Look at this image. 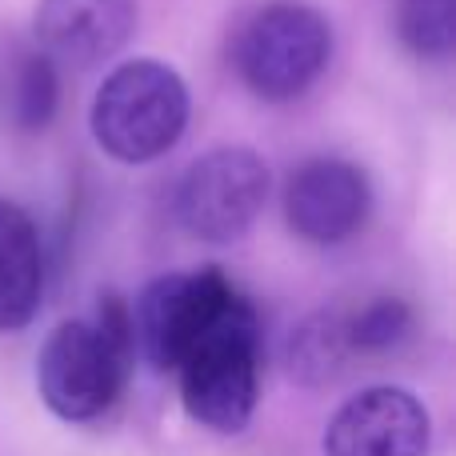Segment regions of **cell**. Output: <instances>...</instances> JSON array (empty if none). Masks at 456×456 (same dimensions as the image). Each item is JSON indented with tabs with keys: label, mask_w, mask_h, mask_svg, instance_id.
Instances as JSON below:
<instances>
[{
	"label": "cell",
	"mask_w": 456,
	"mask_h": 456,
	"mask_svg": "<svg viewBox=\"0 0 456 456\" xmlns=\"http://www.w3.org/2000/svg\"><path fill=\"white\" fill-rule=\"evenodd\" d=\"M133 361V308L109 292L101 297L96 321H64L48 332L37 356L40 401L69 425L96 420L125 393Z\"/></svg>",
	"instance_id": "1"
},
{
	"label": "cell",
	"mask_w": 456,
	"mask_h": 456,
	"mask_svg": "<svg viewBox=\"0 0 456 456\" xmlns=\"http://www.w3.org/2000/svg\"><path fill=\"white\" fill-rule=\"evenodd\" d=\"M189 128V85L168 64L141 56L104 77L93 101V141L120 165H149Z\"/></svg>",
	"instance_id": "2"
},
{
	"label": "cell",
	"mask_w": 456,
	"mask_h": 456,
	"mask_svg": "<svg viewBox=\"0 0 456 456\" xmlns=\"http://www.w3.org/2000/svg\"><path fill=\"white\" fill-rule=\"evenodd\" d=\"M176 377L184 412L200 428L224 436L248 428L260 388V321L248 300L236 297L200 332L189 356L176 364Z\"/></svg>",
	"instance_id": "3"
},
{
	"label": "cell",
	"mask_w": 456,
	"mask_h": 456,
	"mask_svg": "<svg viewBox=\"0 0 456 456\" xmlns=\"http://www.w3.org/2000/svg\"><path fill=\"white\" fill-rule=\"evenodd\" d=\"M332 53V32L316 8L273 0L236 32L232 64L260 101H297L316 85Z\"/></svg>",
	"instance_id": "4"
},
{
	"label": "cell",
	"mask_w": 456,
	"mask_h": 456,
	"mask_svg": "<svg viewBox=\"0 0 456 456\" xmlns=\"http://www.w3.org/2000/svg\"><path fill=\"white\" fill-rule=\"evenodd\" d=\"M240 297L236 284L221 268H197V273H168L157 276L141 292L133 313L136 353L157 372H176V364L189 356L200 332Z\"/></svg>",
	"instance_id": "5"
},
{
	"label": "cell",
	"mask_w": 456,
	"mask_h": 456,
	"mask_svg": "<svg viewBox=\"0 0 456 456\" xmlns=\"http://www.w3.org/2000/svg\"><path fill=\"white\" fill-rule=\"evenodd\" d=\"M268 200V168L252 149H213L181 176L176 216L197 240L232 244L256 224Z\"/></svg>",
	"instance_id": "6"
},
{
	"label": "cell",
	"mask_w": 456,
	"mask_h": 456,
	"mask_svg": "<svg viewBox=\"0 0 456 456\" xmlns=\"http://www.w3.org/2000/svg\"><path fill=\"white\" fill-rule=\"evenodd\" d=\"M433 417L409 388L377 385L348 396L324 428V456H425Z\"/></svg>",
	"instance_id": "7"
},
{
	"label": "cell",
	"mask_w": 456,
	"mask_h": 456,
	"mask_svg": "<svg viewBox=\"0 0 456 456\" xmlns=\"http://www.w3.org/2000/svg\"><path fill=\"white\" fill-rule=\"evenodd\" d=\"M372 189L356 165L321 157L300 165L284 184V221L308 244H340L369 221Z\"/></svg>",
	"instance_id": "8"
},
{
	"label": "cell",
	"mask_w": 456,
	"mask_h": 456,
	"mask_svg": "<svg viewBox=\"0 0 456 456\" xmlns=\"http://www.w3.org/2000/svg\"><path fill=\"white\" fill-rule=\"evenodd\" d=\"M32 32L48 61L88 69L128 45L136 32V0H40Z\"/></svg>",
	"instance_id": "9"
},
{
	"label": "cell",
	"mask_w": 456,
	"mask_h": 456,
	"mask_svg": "<svg viewBox=\"0 0 456 456\" xmlns=\"http://www.w3.org/2000/svg\"><path fill=\"white\" fill-rule=\"evenodd\" d=\"M45 292L40 240L28 213L0 197V332H16L37 316Z\"/></svg>",
	"instance_id": "10"
},
{
	"label": "cell",
	"mask_w": 456,
	"mask_h": 456,
	"mask_svg": "<svg viewBox=\"0 0 456 456\" xmlns=\"http://www.w3.org/2000/svg\"><path fill=\"white\" fill-rule=\"evenodd\" d=\"M353 353L348 345V332H345V321L340 316H313L308 324H300L297 337H292V372L308 385H321V380L337 377V369L345 364V356Z\"/></svg>",
	"instance_id": "11"
},
{
	"label": "cell",
	"mask_w": 456,
	"mask_h": 456,
	"mask_svg": "<svg viewBox=\"0 0 456 456\" xmlns=\"http://www.w3.org/2000/svg\"><path fill=\"white\" fill-rule=\"evenodd\" d=\"M396 37L425 61H441L456 45V0H396Z\"/></svg>",
	"instance_id": "12"
},
{
	"label": "cell",
	"mask_w": 456,
	"mask_h": 456,
	"mask_svg": "<svg viewBox=\"0 0 456 456\" xmlns=\"http://www.w3.org/2000/svg\"><path fill=\"white\" fill-rule=\"evenodd\" d=\"M56 64L48 61L45 53H24L12 69V96H8V109H12V120L28 133L45 128L56 112Z\"/></svg>",
	"instance_id": "13"
},
{
	"label": "cell",
	"mask_w": 456,
	"mask_h": 456,
	"mask_svg": "<svg viewBox=\"0 0 456 456\" xmlns=\"http://www.w3.org/2000/svg\"><path fill=\"white\" fill-rule=\"evenodd\" d=\"M412 329V313L404 300L396 297H380L372 305H364L353 321H345L348 345L361 348V353H380V348H393L409 337Z\"/></svg>",
	"instance_id": "14"
}]
</instances>
